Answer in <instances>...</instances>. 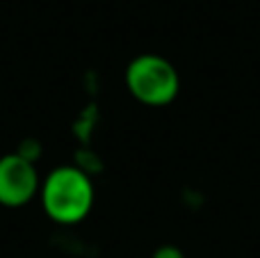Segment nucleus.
I'll list each match as a JSON object with an SVG mask.
<instances>
[{"instance_id": "f257e3e1", "label": "nucleus", "mask_w": 260, "mask_h": 258, "mask_svg": "<svg viewBox=\"0 0 260 258\" xmlns=\"http://www.w3.org/2000/svg\"><path fill=\"white\" fill-rule=\"evenodd\" d=\"M41 206L57 224H78L94 208V183L82 169L62 165L41 181Z\"/></svg>"}, {"instance_id": "20e7f679", "label": "nucleus", "mask_w": 260, "mask_h": 258, "mask_svg": "<svg viewBox=\"0 0 260 258\" xmlns=\"http://www.w3.org/2000/svg\"><path fill=\"white\" fill-rule=\"evenodd\" d=\"M153 258H185L183 249L176 245H162L153 251Z\"/></svg>"}, {"instance_id": "f03ea898", "label": "nucleus", "mask_w": 260, "mask_h": 258, "mask_svg": "<svg viewBox=\"0 0 260 258\" xmlns=\"http://www.w3.org/2000/svg\"><path fill=\"white\" fill-rule=\"evenodd\" d=\"M128 91L144 105H169L180 91V76L167 57L155 53L137 55L126 69Z\"/></svg>"}, {"instance_id": "7ed1b4c3", "label": "nucleus", "mask_w": 260, "mask_h": 258, "mask_svg": "<svg viewBox=\"0 0 260 258\" xmlns=\"http://www.w3.org/2000/svg\"><path fill=\"white\" fill-rule=\"evenodd\" d=\"M41 190V178L35 160L27 155L7 153L0 158V206L21 208L30 204Z\"/></svg>"}]
</instances>
